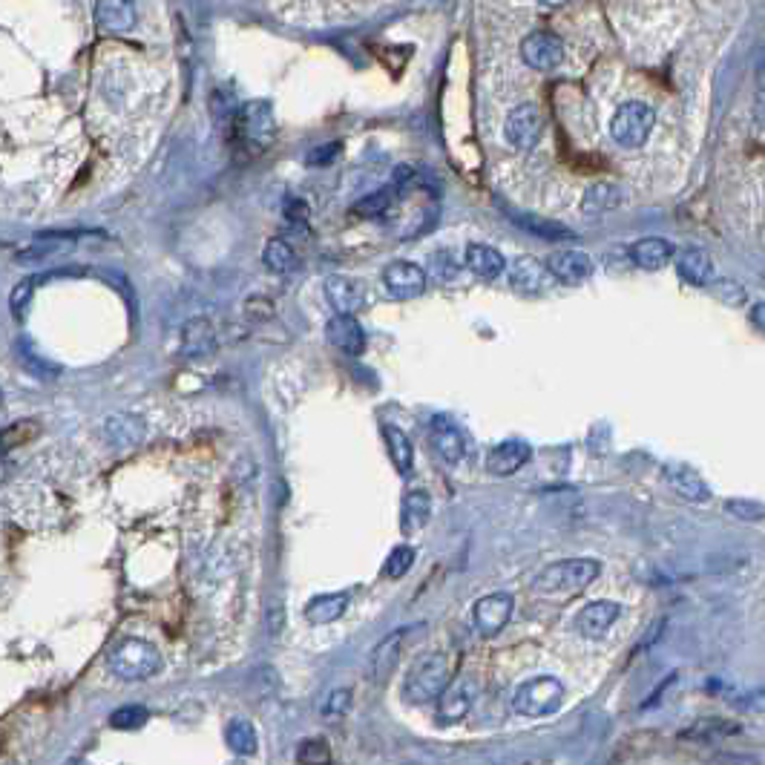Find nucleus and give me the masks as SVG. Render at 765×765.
<instances>
[{"label": "nucleus", "instance_id": "obj_1", "mask_svg": "<svg viewBox=\"0 0 765 765\" xmlns=\"http://www.w3.org/2000/svg\"><path fill=\"white\" fill-rule=\"evenodd\" d=\"M107 668L121 682H144L162 671V653L144 639H121L107 656Z\"/></svg>", "mask_w": 765, "mask_h": 765}, {"label": "nucleus", "instance_id": "obj_2", "mask_svg": "<svg viewBox=\"0 0 765 765\" xmlns=\"http://www.w3.org/2000/svg\"><path fill=\"white\" fill-rule=\"evenodd\" d=\"M449 682H452L449 659L443 653H429L409 668L406 682H403V696L415 705H423V702L438 699Z\"/></svg>", "mask_w": 765, "mask_h": 765}, {"label": "nucleus", "instance_id": "obj_3", "mask_svg": "<svg viewBox=\"0 0 765 765\" xmlns=\"http://www.w3.org/2000/svg\"><path fill=\"white\" fill-rule=\"evenodd\" d=\"M599 573H602V564L596 558H567V561L544 567L533 587L538 593H550V596L573 593V590H581L590 581L599 579Z\"/></svg>", "mask_w": 765, "mask_h": 765}, {"label": "nucleus", "instance_id": "obj_4", "mask_svg": "<svg viewBox=\"0 0 765 765\" xmlns=\"http://www.w3.org/2000/svg\"><path fill=\"white\" fill-rule=\"evenodd\" d=\"M564 702V685L553 679V676H535V679H527L515 696H512V708L515 714L521 717H550L556 714Z\"/></svg>", "mask_w": 765, "mask_h": 765}, {"label": "nucleus", "instance_id": "obj_5", "mask_svg": "<svg viewBox=\"0 0 765 765\" xmlns=\"http://www.w3.org/2000/svg\"><path fill=\"white\" fill-rule=\"evenodd\" d=\"M653 124H656V116L645 101H627L616 110V116L610 121V136L619 147L633 150V147H642L648 141Z\"/></svg>", "mask_w": 765, "mask_h": 765}, {"label": "nucleus", "instance_id": "obj_6", "mask_svg": "<svg viewBox=\"0 0 765 765\" xmlns=\"http://www.w3.org/2000/svg\"><path fill=\"white\" fill-rule=\"evenodd\" d=\"M423 630V625H412V627H397L392 630L389 636H383L374 650H371L369 656V679L371 682H386L392 673H395L397 662H400V656H403V650L409 645V639Z\"/></svg>", "mask_w": 765, "mask_h": 765}, {"label": "nucleus", "instance_id": "obj_7", "mask_svg": "<svg viewBox=\"0 0 765 765\" xmlns=\"http://www.w3.org/2000/svg\"><path fill=\"white\" fill-rule=\"evenodd\" d=\"M541 130H544V116H541V110L530 104V101H524V104H518L515 110H512L507 121H504V136L510 141L512 147H518V150H530L538 144L541 139Z\"/></svg>", "mask_w": 765, "mask_h": 765}, {"label": "nucleus", "instance_id": "obj_8", "mask_svg": "<svg viewBox=\"0 0 765 765\" xmlns=\"http://www.w3.org/2000/svg\"><path fill=\"white\" fill-rule=\"evenodd\" d=\"M239 133H242V139L248 141L254 150H265L274 141V133H277L271 104L268 101H251L239 113Z\"/></svg>", "mask_w": 765, "mask_h": 765}, {"label": "nucleus", "instance_id": "obj_9", "mask_svg": "<svg viewBox=\"0 0 765 765\" xmlns=\"http://www.w3.org/2000/svg\"><path fill=\"white\" fill-rule=\"evenodd\" d=\"M553 282H556V277H553L550 265H544V262L535 259V256H518V259L512 262L510 285L518 294L538 297V294L550 291Z\"/></svg>", "mask_w": 765, "mask_h": 765}, {"label": "nucleus", "instance_id": "obj_10", "mask_svg": "<svg viewBox=\"0 0 765 765\" xmlns=\"http://www.w3.org/2000/svg\"><path fill=\"white\" fill-rule=\"evenodd\" d=\"M383 285L397 300H412V297H420L423 288H426V271L420 265H415V262L397 259L392 265H386Z\"/></svg>", "mask_w": 765, "mask_h": 765}, {"label": "nucleus", "instance_id": "obj_11", "mask_svg": "<svg viewBox=\"0 0 765 765\" xmlns=\"http://www.w3.org/2000/svg\"><path fill=\"white\" fill-rule=\"evenodd\" d=\"M512 610H515V602H512L510 593H489L481 602L475 604V627L481 636H498L504 627L510 625Z\"/></svg>", "mask_w": 765, "mask_h": 765}, {"label": "nucleus", "instance_id": "obj_12", "mask_svg": "<svg viewBox=\"0 0 765 765\" xmlns=\"http://www.w3.org/2000/svg\"><path fill=\"white\" fill-rule=\"evenodd\" d=\"M521 58L533 70H556L564 61V44L553 32H533L521 44Z\"/></svg>", "mask_w": 765, "mask_h": 765}, {"label": "nucleus", "instance_id": "obj_13", "mask_svg": "<svg viewBox=\"0 0 765 765\" xmlns=\"http://www.w3.org/2000/svg\"><path fill=\"white\" fill-rule=\"evenodd\" d=\"M475 696H478L475 679L461 676L458 682H449L446 691L438 696V699H441V705H438V719H441V722H461V719L469 714Z\"/></svg>", "mask_w": 765, "mask_h": 765}, {"label": "nucleus", "instance_id": "obj_14", "mask_svg": "<svg viewBox=\"0 0 765 765\" xmlns=\"http://www.w3.org/2000/svg\"><path fill=\"white\" fill-rule=\"evenodd\" d=\"M219 348L216 331L205 317H193L182 328V354L187 360H210Z\"/></svg>", "mask_w": 765, "mask_h": 765}, {"label": "nucleus", "instance_id": "obj_15", "mask_svg": "<svg viewBox=\"0 0 765 765\" xmlns=\"http://www.w3.org/2000/svg\"><path fill=\"white\" fill-rule=\"evenodd\" d=\"M325 337L334 348H340L343 354H363L366 351V334H363V325L357 323L351 314H337L331 317L328 325H325Z\"/></svg>", "mask_w": 765, "mask_h": 765}, {"label": "nucleus", "instance_id": "obj_16", "mask_svg": "<svg viewBox=\"0 0 765 765\" xmlns=\"http://www.w3.org/2000/svg\"><path fill=\"white\" fill-rule=\"evenodd\" d=\"M325 297L334 305L337 314H357L366 305V288L357 279L328 277L325 279Z\"/></svg>", "mask_w": 765, "mask_h": 765}, {"label": "nucleus", "instance_id": "obj_17", "mask_svg": "<svg viewBox=\"0 0 765 765\" xmlns=\"http://www.w3.org/2000/svg\"><path fill=\"white\" fill-rule=\"evenodd\" d=\"M429 435H432V446H435V452L441 455L443 464L449 466H458L464 461V435L458 432V426L452 423L449 418H435L432 420V429H429Z\"/></svg>", "mask_w": 765, "mask_h": 765}, {"label": "nucleus", "instance_id": "obj_18", "mask_svg": "<svg viewBox=\"0 0 765 765\" xmlns=\"http://www.w3.org/2000/svg\"><path fill=\"white\" fill-rule=\"evenodd\" d=\"M530 443L524 441H504L498 443L495 449H489L487 455V469L492 475H498V478H507V475H515L521 466L530 461Z\"/></svg>", "mask_w": 765, "mask_h": 765}, {"label": "nucleus", "instance_id": "obj_19", "mask_svg": "<svg viewBox=\"0 0 765 765\" xmlns=\"http://www.w3.org/2000/svg\"><path fill=\"white\" fill-rule=\"evenodd\" d=\"M619 616H622V607L616 602H590L576 616V627L587 639H602Z\"/></svg>", "mask_w": 765, "mask_h": 765}, {"label": "nucleus", "instance_id": "obj_20", "mask_svg": "<svg viewBox=\"0 0 765 765\" xmlns=\"http://www.w3.org/2000/svg\"><path fill=\"white\" fill-rule=\"evenodd\" d=\"M95 24L104 32L118 35L136 24V3L133 0H98L95 3Z\"/></svg>", "mask_w": 765, "mask_h": 765}, {"label": "nucleus", "instance_id": "obj_21", "mask_svg": "<svg viewBox=\"0 0 765 765\" xmlns=\"http://www.w3.org/2000/svg\"><path fill=\"white\" fill-rule=\"evenodd\" d=\"M550 271H553L556 282L581 285V282H587V279L593 277V259L584 254V251H558L550 259Z\"/></svg>", "mask_w": 765, "mask_h": 765}, {"label": "nucleus", "instance_id": "obj_22", "mask_svg": "<svg viewBox=\"0 0 765 765\" xmlns=\"http://www.w3.org/2000/svg\"><path fill=\"white\" fill-rule=\"evenodd\" d=\"M665 478H668V484L673 487L676 495H682L685 501H691V504H705L708 498H711V489L708 484L696 475L691 466H682V464H671L665 466Z\"/></svg>", "mask_w": 765, "mask_h": 765}, {"label": "nucleus", "instance_id": "obj_23", "mask_svg": "<svg viewBox=\"0 0 765 765\" xmlns=\"http://www.w3.org/2000/svg\"><path fill=\"white\" fill-rule=\"evenodd\" d=\"M101 435L110 446H118V449L139 446L144 441V423L133 415H110L101 423Z\"/></svg>", "mask_w": 765, "mask_h": 765}, {"label": "nucleus", "instance_id": "obj_24", "mask_svg": "<svg viewBox=\"0 0 765 765\" xmlns=\"http://www.w3.org/2000/svg\"><path fill=\"white\" fill-rule=\"evenodd\" d=\"M737 734H742L740 722H734V719L705 717V719H696L691 728H682V731H679V740L717 742V740H725V737H737Z\"/></svg>", "mask_w": 765, "mask_h": 765}, {"label": "nucleus", "instance_id": "obj_25", "mask_svg": "<svg viewBox=\"0 0 765 765\" xmlns=\"http://www.w3.org/2000/svg\"><path fill=\"white\" fill-rule=\"evenodd\" d=\"M630 259L633 265H639L642 271H662L673 259L671 242L659 239V236H645L630 248Z\"/></svg>", "mask_w": 765, "mask_h": 765}, {"label": "nucleus", "instance_id": "obj_26", "mask_svg": "<svg viewBox=\"0 0 765 765\" xmlns=\"http://www.w3.org/2000/svg\"><path fill=\"white\" fill-rule=\"evenodd\" d=\"M348 602H351L348 593H323V596H314L311 602L305 604V619H308L311 625H331V622H337V619L346 616Z\"/></svg>", "mask_w": 765, "mask_h": 765}, {"label": "nucleus", "instance_id": "obj_27", "mask_svg": "<svg viewBox=\"0 0 765 765\" xmlns=\"http://www.w3.org/2000/svg\"><path fill=\"white\" fill-rule=\"evenodd\" d=\"M676 271H679V277L685 279V282L702 288V285H708L714 279V262H711V256L705 254L702 248H685V251H679V256H676Z\"/></svg>", "mask_w": 765, "mask_h": 765}, {"label": "nucleus", "instance_id": "obj_28", "mask_svg": "<svg viewBox=\"0 0 765 765\" xmlns=\"http://www.w3.org/2000/svg\"><path fill=\"white\" fill-rule=\"evenodd\" d=\"M432 518V498L426 489H415L403 498V512H400V527L406 535L420 533Z\"/></svg>", "mask_w": 765, "mask_h": 765}, {"label": "nucleus", "instance_id": "obj_29", "mask_svg": "<svg viewBox=\"0 0 765 765\" xmlns=\"http://www.w3.org/2000/svg\"><path fill=\"white\" fill-rule=\"evenodd\" d=\"M466 268L475 274V277L481 279H495L504 274V268H507V262H504V256L498 254L495 248H489V245H466V254H464Z\"/></svg>", "mask_w": 765, "mask_h": 765}, {"label": "nucleus", "instance_id": "obj_30", "mask_svg": "<svg viewBox=\"0 0 765 765\" xmlns=\"http://www.w3.org/2000/svg\"><path fill=\"white\" fill-rule=\"evenodd\" d=\"M383 438H386V449H389V458L397 466V472L409 475L412 466H415V446L409 441V435L400 426L389 423V426H383Z\"/></svg>", "mask_w": 765, "mask_h": 765}, {"label": "nucleus", "instance_id": "obj_31", "mask_svg": "<svg viewBox=\"0 0 765 765\" xmlns=\"http://www.w3.org/2000/svg\"><path fill=\"white\" fill-rule=\"evenodd\" d=\"M622 202H625L622 187L610 185V182H599V185H593L584 193L581 210H584L587 216H599V213H607V210H616Z\"/></svg>", "mask_w": 765, "mask_h": 765}, {"label": "nucleus", "instance_id": "obj_32", "mask_svg": "<svg viewBox=\"0 0 765 765\" xmlns=\"http://www.w3.org/2000/svg\"><path fill=\"white\" fill-rule=\"evenodd\" d=\"M225 742L231 748L233 754L239 757H254L256 748H259V737H256L254 722L248 719H231V725L225 728Z\"/></svg>", "mask_w": 765, "mask_h": 765}, {"label": "nucleus", "instance_id": "obj_33", "mask_svg": "<svg viewBox=\"0 0 765 765\" xmlns=\"http://www.w3.org/2000/svg\"><path fill=\"white\" fill-rule=\"evenodd\" d=\"M262 262L274 274H291L297 268V254L285 239H268L265 251H262Z\"/></svg>", "mask_w": 765, "mask_h": 765}, {"label": "nucleus", "instance_id": "obj_34", "mask_svg": "<svg viewBox=\"0 0 765 765\" xmlns=\"http://www.w3.org/2000/svg\"><path fill=\"white\" fill-rule=\"evenodd\" d=\"M412 564H415V547L400 544V547H395V550L389 553V558H386L383 576H386V579H403V576L412 570Z\"/></svg>", "mask_w": 765, "mask_h": 765}, {"label": "nucleus", "instance_id": "obj_35", "mask_svg": "<svg viewBox=\"0 0 765 765\" xmlns=\"http://www.w3.org/2000/svg\"><path fill=\"white\" fill-rule=\"evenodd\" d=\"M297 763L300 765H331V745L323 737L302 740L297 748Z\"/></svg>", "mask_w": 765, "mask_h": 765}, {"label": "nucleus", "instance_id": "obj_36", "mask_svg": "<svg viewBox=\"0 0 765 765\" xmlns=\"http://www.w3.org/2000/svg\"><path fill=\"white\" fill-rule=\"evenodd\" d=\"M147 719H150L147 708H141V705H124V708H116V711L110 714V728H116V731H136Z\"/></svg>", "mask_w": 765, "mask_h": 765}, {"label": "nucleus", "instance_id": "obj_37", "mask_svg": "<svg viewBox=\"0 0 765 765\" xmlns=\"http://www.w3.org/2000/svg\"><path fill=\"white\" fill-rule=\"evenodd\" d=\"M348 711H351V691H348V688L331 691V694L325 696L323 705H320V714H323L325 719H331V722L343 719Z\"/></svg>", "mask_w": 765, "mask_h": 765}, {"label": "nucleus", "instance_id": "obj_38", "mask_svg": "<svg viewBox=\"0 0 765 765\" xmlns=\"http://www.w3.org/2000/svg\"><path fill=\"white\" fill-rule=\"evenodd\" d=\"M32 297H35V279H24L12 288V297H9V311L15 320H24L29 305H32Z\"/></svg>", "mask_w": 765, "mask_h": 765}, {"label": "nucleus", "instance_id": "obj_39", "mask_svg": "<svg viewBox=\"0 0 765 765\" xmlns=\"http://www.w3.org/2000/svg\"><path fill=\"white\" fill-rule=\"evenodd\" d=\"M392 202H395V190H380V193H371L366 199H360L354 205V213L357 216H380V213L392 208Z\"/></svg>", "mask_w": 765, "mask_h": 765}, {"label": "nucleus", "instance_id": "obj_40", "mask_svg": "<svg viewBox=\"0 0 765 765\" xmlns=\"http://www.w3.org/2000/svg\"><path fill=\"white\" fill-rule=\"evenodd\" d=\"M725 510L731 512L734 518H740V521H763L765 518V504H757V501H740V498H734V501L725 504Z\"/></svg>", "mask_w": 765, "mask_h": 765}, {"label": "nucleus", "instance_id": "obj_41", "mask_svg": "<svg viewBox=\"0 0 765 765\" xmlns=\"http://www.w3.org/2000/svg\"><path fill=\"white\" fill-rule=\"evenodd\" d=\"M742 699H728L742 714H765V691H748Z\"/></svg>", "mask_w": 765, "mask_h": 765}, {"label": "nucleus", "instance_id": "obj_42", "mask_svg": "<svg viewBox=\"0 0 765 765\" xmlns=\"http://www.w3.org/2000/svg\"><path fill=\"white\" fill-rule=\"evenodd\" d=\"M337 156H340V144L334 141V144H325L320 150H311V153H308V164H311V167H317V164H331Z\"/></svg>", "mask_w": 765, "mask_h": 765}, {"label": "nucleus", "instance_id": "obj_43", "mask_svg": "<svg viewBox=\"0 0 765 765\" xmlns=\"http://www.w3.org/2000/svg\"><path fill=\"white\" fill-rule=\"evenodd\" d=\"M285 219L302 228V225L308 222V208H305V202H302V199H288V202H285Z\"/></svg>", "mask_w": 765, "mask_h": 765}, {"label": "nucleus", "instance_id": "obj_44", "mask_svg": "<svg viewBox=\"0 0 765 765\" xmlns=\"http://www.w3.org/2000/svg\"><path fill=\"white\" fill-rule=\"evenodd\" d=\"M282 613H285V610H282V602H271V607H268V633H271V636H279V633H282V622H285Z\"/></svg>", "mask_w": 765, "mask_h": 765}, {"label": "nucleus", "instance_id": "obj_45", "mask_svg": "<svg viewBox=\"0 0 765 765\" xmlns=\"http://www.w3.org/2000/svg\"><path fill=\"white\" fill-rule=\"evenodd\" d=\"M717 765H760L751 754H717Z\"/></svg>", "mask_w": 765, "mask_h": 765}, {"label": "nucleus", "instance_id": "obj_46", "mask_svg": "<svg viewBox=\"0 0 765 765\" xmlns=\"http://www.w3.org/2000/svg\"><path fill=\"white\" fill-rule=\"evenodd\" d=\"M754 121H757L760 130H765V87L754 98Z\"/></svg>", "mask_w": 765, "mask_h": 765}, {"label": "nucleus", "instance_id": "obj_47", "mask_svg": "<svg viewBox=\"0 0 765 765\" xmlns=\"http://www.w3.org/2000/svg\"><path fill=\"white\" fill-rule=\"evenodd\" d=\"M665 625H668V619H659V622L653 625V630H650L648 636L642 639V645H639V650H645V648H648V645H653V642H656V639H659V636L665 633Z\"/></svg>", "mask_w": 765, "mask_h": 765}, {"label": "nucleus", "instance_id": "obj_48", "mask_svg": "<svg viewBox=\"0 0 765 765\" xmlns=\"http://www.w3.org/2000/svg\"><path fill=\"white\" fill-rule=\"evenodd\" d=\"M751 323L757 325L760 331H765V302L754 305V311H751Z\"/></svg>", "mask_w": 765, "mask_h": 765}, {"label": "nucleus", "instance_id": "obj_49", "mask_svg": "<svg viewBox=\"0 0 765 765\" xmlns=\"http://www.w3.org/2000/svg\"><path fill=\"white\" fill-rule=\"evenodd\" d=\"M538 3H544V6H561V3H567V0H538Z\"/></svg>", "mask_w": 765, "mask_h": 765}, {"label": "nucleus", "instance_id": "obj_50", "mask_svg": "<svg viewBox=\"0 0 765 765\" xmlns=\"http://www.w3.org/2000/svg\"><path fill=\"white\" fill-rule=\"evenodd\" d=\"M760 81H763V87H765V55H763V61H760Z\"/></svg>", "mask_w": 765, "mask_h": 765}]
</instances>
